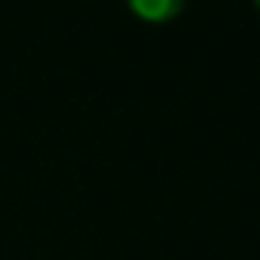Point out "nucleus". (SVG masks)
<instances>
[{"label": "nucleus", "instance_id": "nucleus-1", "mask_svg": "<svg viewBox=\"0 0 260 260\" xmlns=\"http://www.w3.org/2000/svg\"><path fill=\"white\" fill-rule=\"evenodd\" d=\"M125 4L144 22H172L181 16L187 0H125Z\"/></svg>", "mask_w": 260, "mask_h": 260}, {"label": "nucleus", "instance_id": "nucleus-2", "mask_svg": "<svg viewBox=\"0 0 260 260\" xmlns=\"http://www.w3.org/2000/svg\"><path fill=\"white\" fill-rule=\"evenodd\" d=\"M254 7H257V13H260V0H254Z\"/></svg>", "mask_w": 260, "mask_h": 260}]
</instances>
